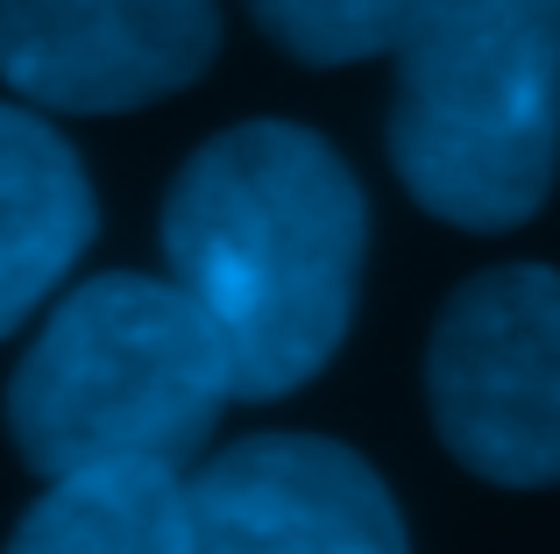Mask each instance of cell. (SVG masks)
Segmentation results:
<instances>
[{
    "instance_id": "obj_1",
    "label": "cell",
    "mask_w": 560,
    "mask_h": 554,
    "mask_svg": "<svg viewBox=\"0 0 560 554\" xmlns=\"http://www.w3.org/2000/svg\"><path fill=\"white\" fill-rule=\"evenodd\" d=\"M362 256V178L299 122H242L171 178L164 264L228 348L234 399H291L327 370L355 327Z\"/></svg>"
},
{
    "instance_id": "obj_2",
    "label": "cell",
    "mask_w": 560,
    "mask_h": 554,
    "mask_svg": "<svg viewBox=\"0 0 560 554\" xmlns=\"http://www.w3.org/2000/svg\"><path fill=\"white\" fill-rule=\"evenodd\" d=\"M234 405L228 348L171 277H85L8 377V441L28 470H191Z\"/></svg>"
},
{
    "instance_id": "obj_3",
    "label": "cell",
    "mask_w": 560,
    "mask_h": 554,
    "mask_svg": "<svg viewBox=\"0 0 560 554\" xmlns=\"http://www.w3.org/2000/svg\"><path fill=\"white\" fill-rule=\"evenodd\" d=\"M390 164L433 221L525 228L560 171V0H411Z\"/></svg>"
},
{
    "instance_id": "obj_4",
    "label": "cell",
    "mask_w": 560,
    "mask_h": 554,
    "mask_svg": "<svg viewBox=\"0 0 560 554\" xmlns=\"http://www.w3.org/2000/svg\"><path fill=\"white\" fill-rule=\"evenodd\" d=\"M425 405L468 476L504 490L560 484V270L504 264L440 305Z\"/></svg>"
},
{
    "instance_id": "obj_5",
    "label": "cell",
    "mask_w": 560,
    "mask_h": 554,
    "mask_svg": "<svg viewBox=\"0 0 560 554\" xmlns=\"http://www.w3.org/2000/svg\"><path fill=\"white\" fill-rule=\"evenodd\" d=\"M191 554H411L390 484L327 434H256L185 476Z\"/></svg>"
},
{
    "instance_id": "obj_6",
    "label": "cell",
    "mask_w": 560,
    "mask_h": 554,
    "mask_svg": "<svg viewBox=\"0 0 560 554\" xmlns=\"http://www.w3.org/2000/svg\"><path fill=\"white\" fill-rule=\"evenodd\" d=\"M213 0H0V79L57 114H136L213 65Z\"/></svg>"
},
{
    "instance_id": "obj_7",
    "label": "cell",
    "mask_w": 560,
    "mask_h": 554,
    "mask_svg": "<svg viewBox=\"0 0 560 554\" xmlns=\"http://www.w3.org/2000/svg\"><path fill=\"white\" fill-rule=\"evenodd\" d=\"M100 235L85 164L43 114L0 100V342L79 270Z\"/></svg>"
},
{
    "instance_id": "obj_8",
    "label": "cell",
    "mask_w": 560,
    "mask_h": 554,
    "mask_svg": "<svg viewBox=\"0 0 560 554\" xmlns=\"http://www.w3.org/2000/svg\"><path fill=\"white\" fill-rule=\"evenodd\" d=\"M8 554H191L185 470H79L50 476L22 512Z\"/></svg>"
},
{
    "instance_id": "obj_9",
    "label": "cell",
    "mask_w": 560,
    "mask_h": 554,
    "mask_svg": "<svg viewBox=\"0 0 560 554\" xmlns=\"http://www.w3.org/2000/svg\"><path fill=\"white\" fill-rule=\"evenodd\" d=\"M248 14L270 28L277 50L334 71V65H362V57L390 50L411 0H248Z\"/></svg>"
}]
</instances>
